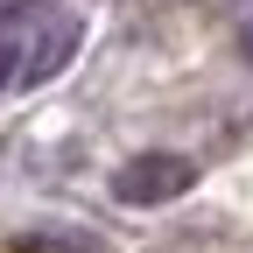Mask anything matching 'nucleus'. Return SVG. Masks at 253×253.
I'll return each mask as SVG.
<instances>
[{
    "label": "nucleus",
    "mask_w": 253,
    "mask_h": 253,
    "mask_svg": "<svg viewBox=\"0 0 253 253\" xmlns=\"http://www.w3.org/2000/svg\"><path fill=\"white\" fill-rule=\"evenodd\" d=\"M190 183H197V162H183V155H134V162L113 176V197L120 204H169Z\"/></svg>",
    "instance_id": "f257e3e1"
},
{
    "label": "nucleus",
    "mask_w": 253,
    "mask_h": 253,
    "mask_svg": "<svg viewBox=\"0 0 253 253\" xmlns=\"http://www.w3.org/2000/svg\"><path fill=\"white\" fill-rule=\"evenodd\" d=\"M71 49H78V21H56V28H49V42H36V56H21V84H42V78H56Z\"/></svg>",
    "instance_id": "f03ea898"
},
{
    "label": "nucleus",
    "mask_w": 253,
    "mask_h": 253,
    "mask_svg": "<svg viewBox=\"0 0 253 253\" xmlns=\"http://www.w3.org/2000/svg\"><path fill=\"white\" fill-rule=\"evenodd\" d=\"M14 71H21V42H14V36H0V91L14 84Z\"/></svg>",
    "instance_id": "7ed1b4c3"
},
{
    "label": "nucleus",
    "mask_w": 253,
    "mask_h": 253,
    "mask_svg": "<svg viewBox=\"0 0 253 253\" xmlns=\"http://www.w3.org/2000/svg\"><path fill=\"white\" fill-rule=\"evenodd\" d=\"M239 49H246V56H253V14H246V21H239Z\"/></svg>",
    "instance_id": "20e7f679"
}]
</instances>
